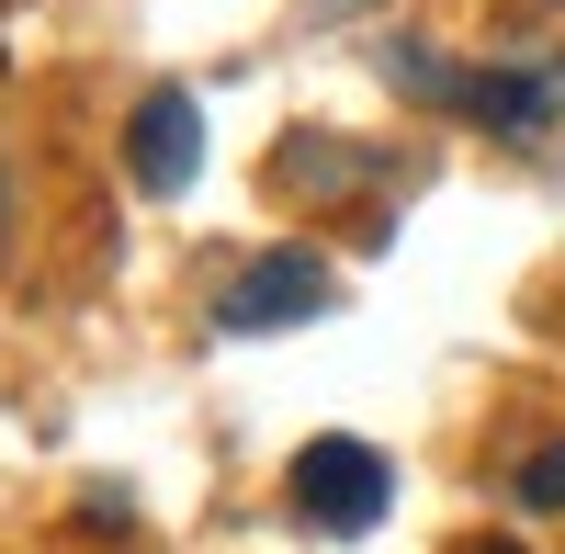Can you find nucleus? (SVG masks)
Returning a JSON list of instances; mask_svg holds the SVG:
<instances>
[{
  "label": "nucleus",
  "instance_id": "f257e3e1",
  "mask_svg": "<svg viewBox=\"0 0 565 554\" xmlns=\"http://www.w3.org/2000/svg\"><path fill=\"white\" fill-rule=\"evenodd\" d=\"M282 498H295V521H317V532H373V521H385V498H396V476H385V452H373V441L328 430V441L295 452Z\"/></svg>",
  "mask_w": 565,
  "mask_h": 554
},
{
  "label": "nucleus",
  "instance_id": "f03ea898",
  "mask_svg": "<svg viewBox=\"0 0 565 554\" xmlns=\"http://www.w3.org/2000/svg\"><path fill=\"white\" fill-rule=\"evenodd\" d=\"M317 306H328V271L306 249H260V260H238L215 284V329L226 340H260V329H295V317H317Z\"/></svg>",
  "mask_w": 565,
  "mask_h": 554
},
{
  "label": "nucleus",
  "instance_id": "7ed1b4c3",
  "mask_svg": "<svg viewBox=\"0 0 565 554\" xmlns=\"http://www.w3.org/2000/svg\"><path fill=\"white\" fill-rule=\"evenodd\" d=\"M193 159H204V114H193V90H148L125 125V170H136V193H193Z\"/></svg>",
  "mask_w": 565,
  "mask_h": 554
},
{
  "label": "nucleus",
  "instance_id": "20e7f679",
  "mask_svg": "<svg viewBox=\"0 0 565 554\" xmlns=\"http://www.w3.org/2000/svg\"><path fill=\"white\" fill-rule=\"evenodd\" d=\"M452 114H476V125H498V136H543V125L565 114V68H476Z\"/></svg>",
  "mask_w": 565,
  "mask_h": 554
},
{
  "label": "nucleus",
  "instance_id": "39448f33",
  "mask_svg": "<svg viewBox=\"0 0 565 554\" xmlns=\"http://www.w3.org/2000/svg\"><path fill=\"white\" fill-rule=\"evenodd\" d=\"M271 181L328 204V193H362L373 170H362V148H340V136H282V170H271Z\"/></svg>",
  "mask_w": 565,
  "mask_h": 554
},
{
  "label": "nucleus",
  "instance_id": "423d86ee",
  "mask_svg": "<svg viewBox=\"0 0 565 554\" xmlns=\"http://www.w3.org/2000/svg\"><path fill=\"white\" fill-rule=\"evenodd\" d=\"M521 498H532V510H565V441H543L521 465Z\"/></svg>",
  "mask_w": 565,
  "mask_h": 554
},
{
  "label": "nucleus",
  "instance_id": "0eeeda50",
  "mask_svg": "<svg viewBox=\"0 0 565 554\" xmlns=\"http://www.w3.org/2000/svg\"><path fill=\"white\" fill-rule=\"evenodd\" d=\"M0 238H12V193H0Z\"/></svg>",
  "mask_w": 565,
  "mask_h": 554
},
{
  "label": "nucleus",
  "instance_id": "6e6552de",
  "mask_svg": "<svg viewBox=\"0 0 565 554\" xmlns=\"http://www.w3.org/2000/svg\"><path fill=\"white\" fill-rule=\"evenodd\" d=\"M328 12H362V0H328Z\"/></svg>",
  "mask_w": 565,
  "mask_h": 554
},
{
  "label": "nucleus",
  "instance_id": "1a4fd4ad",
  "mask_svg": "<svg viewBox=\"0 0 565 554\" xmlns=\"http://www.w3.org/2000/svg\"><path fill=\"white\" fill-rule=\"evenodd\" d=\"M487 554H521V543H487Z\"/></svg>",
  "mask_w": 565,
  "mask_h": 554
}]
</instances>
